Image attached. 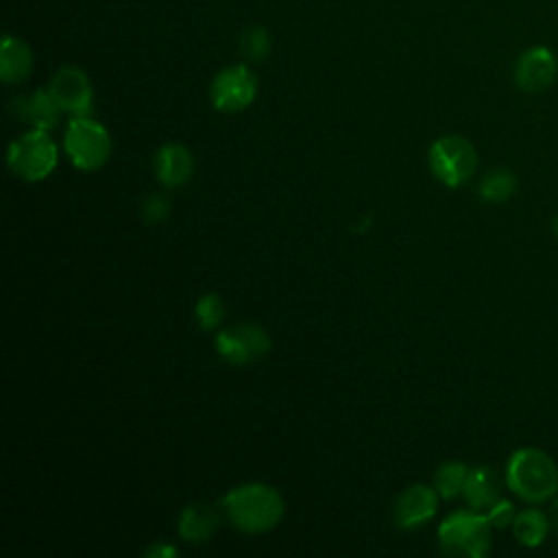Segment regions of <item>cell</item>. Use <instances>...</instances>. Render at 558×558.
<instances>
[{"instance_id":"ba28073f","label":"cell","mask_w":558,"mask_h":558,"mask_svg":"<svg viewBox=\"0 0 558 558\" xmlns=\"http://www.w3.org/2000/svg\"><path fill=\"white\" fill-rule=\"evenodd\" d=\"M255 96H257V76L244 63L222 68L209 85V100L222 113L244 111L246 107L253 105Z\"/></svg>"},{"instance_id":"4fadbf2b","label":"cell","mask_w":558,"mask_h":558,"mask_svg":"<svg viewBox=\"0 0 558 558\" xmlns=\"http://www.w3.org/2000/svg\"><path fill=\"white\" fill-rule=\"evenodd\" d=\"M153 172L163 187H181L194 172V157L183 144H163L153 157Z\"/></svg>"},{"instance_id":"8fae6325","label":"cell","mask_w":558,"mask_h":558,"mask_svg":"<svg viewBox=\"0 0 558 558\" xmlns=\"http://www.w3.org/2000/svg\"><path fill=\"white\" fill-rule=\"evenodd\" d=\"M438 493L427 484L408 486L395 501L392 517L401 530H410L427 523L438 510Z\"/></svg>"},{"instance_id":"52a82bcc","label":"cell","mask_w":558,"mask_h":558,"mask_svg":"<svg viewBox=\"0 0 558 558\" xmlns=\"http://www.w3.org/2000/svg\"><path fill=\"white\" fill-rule=\"evenodd\" d=\"M216 351L225 362L246 366L270 351V336L257 323H235L216 333Z\"/></svg>"},{"instance_id":"6da1fadb","label":"cell","mask_w":558,"mask_h":558,"mask_svg":"<svg viewBox=\"0 0 558 558\" xmlns=\"http://www.w3.org/2000/svg\"><path fill=\"white\" fill-rule=\"evenodd\" d=\"M283 497L277 488L262 482L235 486L222 497V510L229 523L246 534L272 530L283 517Z\"/></svg>"},{"instance_id":"9c48e42d","label":"cell","mask_w":558,"mask_h":558,"mask_svg":"<svg viewBox=\"0 0 558 558\" xmlns=\"http://www.w3.org/2000/svg\"><path fill=\"white\" fill-rule=\"evenodd\" d=\"M52 98L59 102L63 113L87 116L94 102V87L89 76L76 65H61L48 83Z\"/></svg>"},{"instance_id":"e0dca14e","label":"cell","mask_w":558,"mask_h":558,"mask_svg":"<svg viewBox=\"0 0 558 558\" xmlns=\"http://www.w3.org/2000/svg\"><path fill=\"white\" fill-rule=\"evenodd\" d=\"M549 517L538 508H525L517 512L512 521V534L523 547H538L549 532Z\"/></svg>"},{"instance_id":"44dd1931","label":"cell","mask_w":558,"mask_h":558,"mask_svg":"<svg viewBox=\"0 0 558 558\" xmlns=\"http://www.w3.org/2000/svg\"><path fill=\"white\" fill-rule=\"evenodd\" d=\"M194 314H196V320H198L201 329L214 331V329L220 327V323L225 318V303L216 292H207L196 301Z\"/></svg>"},{"instance_id":"3957f363","label":"cell","mask_w":558,"mask_h":558,"mask_svg":"<svg viewBox=\"0 0 558 558\" xmlns=\"http://www.w3.org/2000/svg\"><path fill=\"white\" fill-rule=\"evenodd\" d=\"M493 525L480 510H456L438 525V545L447 556L484 558L490 551Z\"/></svg>"},{"instance_id":"2e32d148","label":"cell","mask_w":558,"mask_h":558,"mask_svg":"<svg viewBox=\"0 0 558 558\" xmlns=\"http://www.w3.org/2000/svg\"><path fill=\"white\" fill-rule=\"evenodd\" d=\"M220 527V514L209 504H192L179 517V534L187 543H205Z\"/></svg>"},{"instance_id":"9a60e30c","label":"cell","mask_w":558,"mask_h":558,"mask_svg":"<svg viewBox=\"0 0 558 558\" xmlns=\"http://www.w3.org/2000/svg\"><path fill=\"white\" fill-rule=\"evenodd\" d=\"M33 50L31 46L15 35H4L0 44V78L4 83H22L33 70Z\"/></svg>"},{"instance_id":"603a6c76","label":"cell","mask_w":558,"mask_h":558,"mask_svg":"<svg viewBox=\"0 0 558 558\" xmlns=\"http://www.w3.org/2000/svg\"><path fill=\"white\" fill-rule=\"evenodd\" d=\"M490 521L493 527H506V525H512L514 517H517V510L514 506L508 501V499H499L495 506H490L486 512H484Z\"/></svg>"},{"instance_id":"30bf717a","label":"cell","mask_w":558,"mask_h":558,"mask_svg":"<svg viewBox=\"0 0 558 558\" xmlns=\"http://www.w3.org/2000/svg\"><path fill=\"white\" fill-rule=\"evenodd\" d=\"M558 76V59L547 46H532L514 63V83L525 94H538L551 87Z\"/></svg>"},{"instance_id":"7402d4cb","label":"cell","mask_w":558,"mask_h":558,"mask_svg":"<svg viewBox=\"0 0 558 558\" xmlns=\"http://www.w3.org/2000/svg\"><path fill=\"white\" fill-rule=\"evenodd\" d=\"M140 214L148 225L163 222L170 216V198L161 192H150L140 205Z\"/></svg>"},{"instance_id":"277c9868","label":"cell","mask_w":558,"mask_h":558,"mask_svg":"<svg viewBox=\"0 0 558 558\" xmlns=\"http://www.w3.org/2000/svg\"><path fill=\"white\" fill-rule=\"evenodd\" d=\"M63 148L78 170L92 172L109 161L113 142L100 122L89 116H74L65 126Z\"/></svg>"},{"instance_id":"d4e9b609","label":"cell","mask_w":558,"mask_h":558,"mask_svg":"<svg viewBox=\"0 0 558 558\" xmlns=\"http://www.w3.org/2000/svg\"><path fill=\"white\" fill-rule=\"evenodd\" d=\"M549 521H551V527H554L556 534H558V497L554 499V504H551V508H549Z\"/></svg>"},{"instance_id":"484cf974","label":"cell","mask_w":558,"mask_h":558,"mask_svg":"<svg viewBox=\"0 0 558 558\" xmlns=\"http://www.w3.org/2000/svg\"><path fill=\"white\" fill-rule=\"evenodd\" d=\"M551 231H554V235L558 238V216L551 220Z\"/></svg>"},{"instance_id":"7c38bea8","label":"cell","mask_w":558,"mask_h":558,"mask_svg":"<svg viewBox=\"0 0 558 558\" xmlns=\"http://www.w3.org/2000/svg\"><path fill=\"white\" fill-rule=\"evenodd\" d=\"M11 111L17 120L31 124L33 129H44V131L54 129L61 120V113H63V109L52 98L48 87H41V89H35L31 94L13 98L11 100Z\"/></svg>"},{"instance_id":"ffe728a7","label":"cell","mask_w":558,"mask_h":558,"mask_svg":"<svg viewBox=\"0 0 558 558\" xmlns=\"http://www.w3.org/2000/svg\"><path fill=\"white\" fill-rule=\"evenodd\" d=\"M238 48L244 59L259 63L270 54V35L264 26H248L242 31Z\"/></svg>"},{"instance_id":"cb8c5ba5","label":"cell","mask_w":558,"mask_h":558,"mask_svg":"<svg viewBox=\"0 0 558 558\" xmlns=\"http://www.w3.org/2000/svg\"><path fill=\"white\" fill-rule=\"evenodd\" d=\"M144 554H146L148 558H172V556L179 554V549H177L174 545L161 541V543H153Z\"/></svg>"},{"instance_id":"d6986e66","label":"cell","mask_w":558,"mask_h":558,"mask_svg":"<svg viewBox=\"0 0 558 558\" xmlns=\"http://www.w3.org/2000/svg\"><path fill=\"white\" fill-rule=\"evenodd\" d=\"M469 466L458 460H449L440 464L434 473V488L442 499H453L462 493L464 482H466Z\"/></svg>"},{"instance_id":"8992f818","label":"cell","mask_w":558,"mask_h":558,"mask_svg":"<svg viewBox=\"0 0 558 558\" xmlns=\"http://www.w3.org/2000/svg\"><path fill=\"white\" fill-rule=\"evenodd\" d=\"M429 170L447 187L466 183L477 170V153L462 135H442L429 148Z\"/></svg>"},{"instance_id":"5b68a950","label":"cell","mask_w":558,"mask_h":558,"mask_svg":"<svg viewBox=\"0 0 558 558\" xmlns=\"http://www.w3.org/2000/svg\"><path fill=\"white\" fill-rule=\"evenodd\" d=\"M57 159V144L44 129H31L22 133L11 142L7 153L9 170L24 181L46 179L54 170Z\"/></svg>"},{"instance_id":"ac0fdd59","label":"cell","mask_w":558,"mask_h":558,"mask_svg":"<svg viewBox=\"0 0 558 558\" xmlns=\"http://www.w3.org/2000/svg\"><path fill=\"white\" fill-rule=\"evenodd\" d=\"M517 190V177L514 172L506 168L490 170L482 181H480V198L486 203H504L508 201Z\"/></svg>"},{"instance_id":"5bb4252c","label":"cell","mask_w":558,"mask_h":558,"mask_svg":"<svg viewBox=\"0 0 558 558\" xmlns=\"http://www.w3.org/2000/svg\"><path fill=\"white\" fill-rule=\"evenodd\" d=\"M462 495L469 508L486 512L490 506H495L501 499V486H499L497 473L486 464L469 469Z\"/></svg>"},{"instance_id":"7a4b0ae2","label":"cell","mask_w":558,"mask_h":558,"mask_svg":"<svg viewBox=\"0 0 558 558\" xmlns=\"http://www.w3.org/2000/svg\"><path fill=\"white\" fill-rule=\"evenodd\" d=\"M508 488L527 504H543L558 493V466L536 447L517 449L506 464Z\"/></svg>"}]
</instances>
